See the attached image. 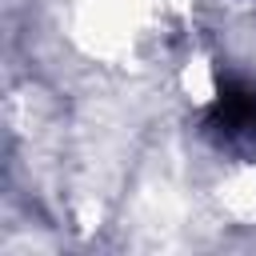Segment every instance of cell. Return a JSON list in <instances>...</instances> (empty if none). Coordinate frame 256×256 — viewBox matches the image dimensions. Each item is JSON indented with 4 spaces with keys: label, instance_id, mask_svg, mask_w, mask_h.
<instances>
[{
    "label": "cell",
    "instance_id": "cell-1",
    "mask_svg": "<svg viewBox=\"0 0 256 256\" xmlns=\"http://www.w3.org/2000/svg\"><path fill=\"white\" fill-rule=\"evenodd\" d=\"M204 136L228 156H256V80H224L204 112Z\"/></svg>",
    "mask_w": 256,
    "mask_h": 256
}]
</instances>
